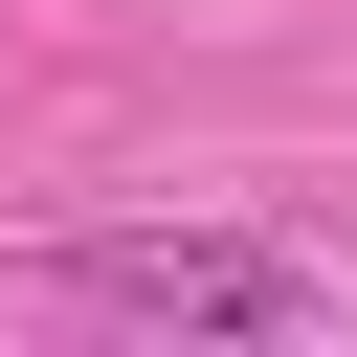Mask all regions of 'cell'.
Segmentation results:
<instances>
[{"instance_id":"6da1fadb","label":"cell","mask_w":357,"mask_h":357,"mask_svg":"<svg viewBox=\"0 0 357 357\" xmlns=\"http://www.w3.org/2000/svg\"><path fill=\"white\" fill-rule=\"evenodd\" d=\"M67 290H89V312H178V335H268V312H290L268 245H89Z\"/></svg>"}]
</instances>
